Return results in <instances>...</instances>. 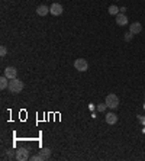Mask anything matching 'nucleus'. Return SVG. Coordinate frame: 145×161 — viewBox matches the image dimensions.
I'll return each mask as SVG.
<instances>
[{
    "label": "nucleus",
    "mask_w": 145,
    "mask_h": 161,
    "mask_svg": "<svg viewBox=\"0 0 145 161\" xmlns=\"http://www.w3.org/2000/svg\"><path fill=\"white\" fill-rule=\"evenodd\" d=\"M106 122L109 123V125H115V123L118 122V116H116L115 113H107L106 115Z\"/></svg>",
    "instance_id": "nucleus-10"
},
{
    "label": "nucleus",
    "mask_w": 145,
    "mask_h": 161,
    "mask_svg": "<svg viewBox=\"0 0 145 161\" xmlns=\"http://www.w3.org/2000/svg\"><path fill=\"white\" fill-rule=\"evenodd\" d=\"M132 36H134V33L132 32H126L125 33V41L126 42H130V41H132Z\"/></svg>",
    "instance_id": "nucleus-14"
},
{
    "label": "nucleus",
    "mask_w": 145,
    "mask_h": 161,
    "mask_svg": "<svg viewBox=\"0 0 145 161\" xmlns=\"http://www.w3.org/2000/svg\"><path fill=\"white\" fill-rule=\"evenodd\" d=\"M5 76L9 78V80H13L18 77V70L14 67H6L5 68Z\"/></svg>",
    "instance_id": "nucleus-6"
},
{
    "label": "nucleus",
    "mask_w": 145,
    "mask_h": 161,
    "mask_svg": "<svg viewBox=\"0 0 145 161\" xmlns=\"http://www.w3.org/2000/svg\"><path fill=\"white\" fill-rule=\"evenodd\" d=\"M74 68L78 71H87L89 68V62L84 60V58H77L76 61H74Z\"/></svg>",
    "instance_id": "nucleus-3"
},
{
    "label": "nucleus",
    "mask_w": 145,
    "mask_h": 161,
    "mask_svg": "<svg viewBox=\"0 0 145 161\" xmlns=\"http://www.w3.org/2000/svg\"><path fill=\"white\" fill-rule=\"evenodd\" d=\"M7 80H9V78H7V77H6V76H3V77H2V78H0V89H2V90H5L6 87L9 86Z\"/></svg>",
    "instance_id": "nucleus-13"
},
{
    "label": "nucleus",
    "mask_w": 145,
    "mask_h": 161,
    "mask_svg": "<svg viewBox=\"0 0 145 161\" xmlns=\"http://www.w3.org/2000/svg\"><path fill=\"white\" fill-rule=\"evenodd\" d=\"M31 160L32 161H42V157H41V154H36V155L31 157Z\"/></svg>",
    "instance_id": "nucleus-17"
},
{
    "label": "nucleus",
    "mask_w": 145,
    "mask_h": 161,
    "mask_svg": "<svg viewBox=\"0 0 145 161\" xmlns=\"http://www.w3.org/2000/svg\"><path fill=\"white\" fill-rule=\"evenodd\" d=\"M16 160H19V161H26L29 158V151H28V148H19L18 151H16Z\"/></svg>",
    "instance_id": "nucleus-4"
},
{
    "label": "nucleus",
    "mask_w": 145,
    "mask_h": 161,
    "mask_svg": "<svg viewBox=\"0 0 145 161\" xmlns=\"http://www.w3.org/2000/svg\"><path fill=\"white\" fill-rule=\"evenodd\" d=\"M141 31H142V25H141L139 22H134V23H130L129 32H132L134 35H138Z\"/></svg>",
    "instance_id": "nucleus-7"
},
{
    "label": "nucleus",
    "mask_w": 145,
    "mask_h": 161,
    "mask_svg": "<svg viewBox=\"0 0 145 161\" xmlns=\"http://www.w3.org/2000/svg\"><path fill=\"white\" fill-rule=\"evenodd\" d=\"M105 103L107 104V108H110V109H116L118 106H119V97L113 93L106 96V100H105Z\"/></svg>",
    "instance_id": "nucleus-2"
},
{
    "label": "nucleus",
    "mask_w": 145,
    "mask_h": 161,
    "mask_svg": "<svg viewBox=\"0 0 145 161\" xmlns=\"http://www.w3.org/2000/svg\"><path fill=\"white\" fill-rule=\"evenodd\" d=\"M116 23L119 25V26H125V25H128V18H126V15L125 13L116 15Z\"/></svg>",
    "instance_id": "nucleus-8"
},
{
    "label": "nucleus",
    "mask_w": 145,
    "mask_h": 161,
    "mask_svg": "<svg viewBox=\"0 0 145 161\" xmlns=\"http://www.w3.org/2000/svg\"><path fill=\"white\" fill-rule=\"evenodd\" d=\"M144 109H145V103H144Z\"/></svg>",
    "instance_id": "nucleus-19"
},
{
    "label": "nucleus",
    "mask_w": 145,
    "mask_h": 161,
    "mask_svg": "<svg viewBox=\"0 0 145 161\" xmlns=\"http://www.w3.org/2000/svg\"><path fill=\"white\" fill-rule=\"evenodd\" d=\"M9 90L12 93H20L23 90V83L19 80V78H13V80L9 81Z\"/></svg>",
    "instance_id": "nucleus-1"
},
{
    "label": "nucleus",
    "mask_w": 145,
    "mask_h": 161,
    "mask_svg": "<svg viewBox=\"0 0 145 161\" xmlns=\"http://www.w3.org/2000/svg\"><path fill=\"white\" fill-rule=\"evenodd\" d=\"M41 157H42V160H48L49 157H51V150L49 148H44L42 151H39Z\"/></svg>",
    "instance_id": "nucleus-11"
},
{
    "label": "nucleus",
    "mask_w": 145,
    "mask_h": 161,
    "mask_svg": "<svg viewBox=\"0 0 145 161\" xmlns=\"http://www.w3.org/2000/svg\"><path fill=\"white\" fill-rule=\"evenodd\" d=\"M106 108H107L106 103H100L99 106H97V110H99V112H105V110H106Z\"/></svg>",
    "instance_id": "nucleus-15"
},
{
    "label": "nucleus",
    "mask_w": 145,
    "mask_h": 161,
    "mask_svg": "<svg viewBox=\"0 0 145 161\" xmlns=\"http://www.w3.org/2000/svg\"><path fill=\"white\" fill-rule=\"evenodd\" d=\"M36 13L39 15V16H47V15L49 13V7L45 5H41L36 7Z\"/></svg>",
    "instance_id": "nucleus-9"
},
{
    "label": "nucleus",
    "mask_w": 145,
    "mask_h": 161,
    "mask_svg": "<svg viewBox=\"0 0 145 161\" xmlns=\"http://www.w3.org/2000/svg\"><path fill=\"white\" fill-rule=\"evenodd\" d=\"M6 54H7V49H6L5 45H2V47H0V57H5Z\"/></svg>",
    "instance_id": "nucleus-16"
},
{
    "label": "nucleus",
    "mask_w": 145,
    "mask_h": 161,
    "mask_svg": "<svg viewBox=\"0 0 145 161\" xmlns=\"http://www.w3.org/2000/svg\"><path fill=\"white\" fill-rule=\"evenodd\" d=\"M63 12H64V9H63V6L60 5V3H52L51 7H49V13L54 15V16H60Z\"/></svg>",
    "instance_id": "nucleus-5"
},
{
    "label": "nucleus",
    "mask_w": 145,
    "mask_h": 161,
    "mask_svg": "<svg viewBox=\"0 0 145 161\" xmlns=\"http://www.w3.org/2000/svg\"><path fill=\"white\" fill-rule=\"evenodd\" d=\"M107 12H109V15H112V16H116V15H119V7L118 6H115V5H112V6H109V9H107Z\"/></svg>",
    "instance_id": "nucleus-12"
},
{
    "label": "nucleus",
    "mask_w": 145,
    "mask_h": 161,
    "mask_svg": "<svg viewBox=\"0 0 145 161\" xmlns=\"http://www.w3.org/2000/svg\"><path fill=\"white\" fill-rule=\"evenodd\" d=\"M6 154H7V158H9V160H12V158H13V151H7Z\"/></svg>",
    "instance_id": "nucleus-18"
}]
</instances>
